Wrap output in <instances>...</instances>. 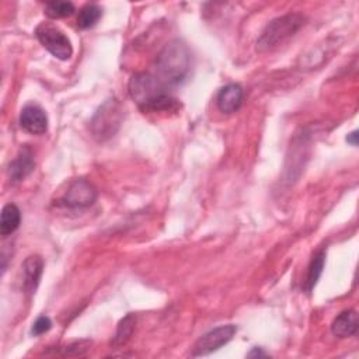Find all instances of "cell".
<instances>
[{
	"label": "cell",
	"mask_w": 359,
	"mask_h": 359,
	"mask_svg": "<svg viewBox=\"0 0 359 359\" xmlns=\"http://www.w3.org/2000/svg\"><path fill=\"white\" fill-rule=\"evenodd\" d=\"M130 98L143 114L177 112L181 104L168 91V87L151 73H136L129 80Z\"/></svg>",
	"instance_id": "obj_1"
},
{
	"label": "cell",
	"mask_w": 359,
	"mask_h": 359,
	"mask_svg": "<svg viewBox=\"0 0 359 359\" xmlns=\"http://www.w3.org/2000/svg\"><path fill=\"white\" fill-rule=\"evenodd\" d=\"M157 77L168 87L182 83L191 70V52L188 46L174 39L168 42L156 59Z\"/></svg>",
	"instance_id": "obj_2"
},
{
	"label": "cell",
	"mask_w": 359,
	"mask_h": 359,
	"mask_svg": "<svg viewBox=\"0 0 359 359\" xmlns=\"http://www.w3.org/2000/svg\"><path fill=\"white\" fill-rule=\"evenodd\" d=\"M306 21L307 18L300 13H287L273 18L258 36L257 49L259 52H268L279 48L293 38L306 25Z\"/></svg>",
	"instance_id": "obj_3"
},
{
	"label": "cell",
	"mask_w": 359,
	"mask_h": 359,
	"mask_svg": "<svg viewBox=\"0 0 359 359\" xmlns=\"http://www.w3.org/2000/svg\"><path fill=\"white\" fill-rule=\"evenodd\" d=\"M122 122V108L118 101L107 100L91 119V133L98 142L111 139Z\"/></svg>",
	"instance_id": "obj_4"
},
{
	"label": "cell",
	"mask_w": 359,
	"mask_h": 359,
	"mask_svg": "<svg viewBox=\"0 0 359 359\" xmlns=\"http://www.w3.org/2000/svg\"><path fill=\"white\" fill-rule=\"evenodd\" d=\"M35 36L41 45L56 59L67 60L73 55V46L69 36L50 22H41L35 28Z\"/></svg>",
	"instance_id": "obj_5"
},
{
	"label": "cell",
	"mask_w": 359,
	"mask_h": 359,
	"mask_svg": "<svg viewBox=\"0 0 359 359\" xmlns=\"http://www.w3.org/2000/svg\"><path fill=\"white\" fill-rule=\"evenodd\" d=\"M237 332V327L234 324H226L219 325L208 332H205L202 337L198 338V341L194 344L191 356H205L209 355L217 349H220L223 345L231 341L234 334Z\"/></svg>",
	"instance_id": "obj_6"
},
{
	"label": "cell",
	"mask_w": 359,
	"mask_h": 359,
	"mask_svg": "<svg viewBox=\"0 0 359 359\" xmlns=\"http://www.w3.org/2000/svg\"><path fill=\"white\" fill-rule=\"evenodd\" d=\"M95 201L97 189L90 181L84 178L73 180L60 198L62 205L69 209H84L91 206Z\"/></svg>",
	"instance_id": "obj_7"
},
{
	"label": "cell",
	"mask_w": 359,
	"mask_h": 359,
	"mask_svg": "<svg viewBox=\"0 0 359 359\" xmlns=\"http://www.w3.org/2000/svg\"><path fill=\"white\" fill-rule=\"evenodd\" d=\"M20 125L31 135H43L48 130V116L38 104H27L20 112Z\"/></svg>",
	"instance_id": "obj_8"
},
{
	"label": "cell",
	"mask_w": 359,
	"mask_h": 359,
	"mask_svg": "<svg viewBox=\"0 0 359 359\" xmlns=\"http://www.w3.org/2000/svg\"><path fill=\"white\" fill-rule=\"evenodd\" d=\"M34 168H35L34 153L31 147L25 144L20 149L18 154L10 161L7 174L13 182H20L24 178H27L34 171Z\"/></svg>",
	"instance_id": "obj_9"
},
{
	"label": "cell",
	"mask_w": 359,
	"mask_h": 359,
	"mask_svg": "<svg viewBox=\"0 0 359 359\" xmlns=\"http://www.w3.org/2000/svg\"><path fill=\"white\" fill-rule=\"evenodd\" d=\"M43 272V259L38 254L28 255L22 262V289L25 293H35Z\"/></svg>",
	"instance_id": "obj_10"
},
{
	"label": "cell",
	"mask_w": 359,
	"mask_h": 359,
	"mask_svg": "<svg viewBox=\"0 0 359 359\" xmlns=\"http://www.w3.org/2000/svg\"><path fill=\"white\" fill-rule=\"evenodd\" d=\"M244 100L243 87L237 83H230L222 87L216 97V104L220 112L233 114L240 109Z\"/></svg>",
	"instance_id": "obj_11"
},
{
	"label": "cell",
	"mask_w": 359,
	"mask_h": 359,
	"mask_svg": "<svg viewBox=\"0 0 359 359\" xmlns=\"http://www.w3.org/2000/svg\"><path fill=\"white\" fill-rule=\"evenodd\" d=\"M358 314L355 310L348 309L341 311L331 324V332L338 338L353 337L358 331Z\"/></svg>",
	"instance_id": "obj_12"
},
{
	"label": "cell",
	"mask_w": 359,
	"mask_h": 359,
	"mask_svg": "<svg viewBox=\"0 0 359 359\" xmlns=\"http://www.w3.org/2000/svg\"><path fill=\"white\" fill-rule=\"evenodd\" d=\"M21 223V210L14 203H7L1 209L0 215V234L7 237L13 234Z\"/></svg>",
	"instance_id": "obj_13"
},
{
	"label": "cell",
	"mask_w": 359,
	"mask_h": 359,
	"mask_svg": "<svg viewBox=\"0 0 359 359\" xmlns=\"http://www.w3.org/2000/svg\"><path fill=\"white\" fill-rule=\"evenodd\" d=\"M324 264H325V250L316 251L310 259L309 266H307V275H306V280H304V290L307 293H311V290L317 285V282L323 273Z\"/></svg>",
	"instance_id": "obj_14"
},
{
	"label": "cell",
	"mask_w": 359,
	"mask_h": 359,
	"mask_svg": "<svg viewBox=\"0 0 359 359\" xmlns=\"http://www.w3.org/2000/svg\"><path fill=\"white\" fill-rule=\"evenodd\" d=\"M135 325H136V317L133 314H130V313L126 314L118 323V327H116V331L114 334V338H112L111 344L114 346L125 345L130 339V337H132V334L135 331Z\"/></svg>",
	"instance_id": "obj_15"
},
{
	"label": "cell",
	"mask_w": 359,
	"mask_h": 359,
	"mask_svg": "<svg viewBox=\"0 0 359 359\" xmlns=\"http://www.w3.org/2000/svg\"><path fill=\"white\" fill-rule=\"evenodd\" d=\"M102 15V8L95 3H88L80 8L77 15V27L81 29H88L94 27Z\"/></svg>",
	"instance_id": "obj_16"
},
{
	"label": "cell",
	"mask_w": 359,
	"mask_h": 359,
	"mask_svg": "<svg viewBox=\"0 0 359 359\" xmlns=\"http://www.w3.org/2000/svg\"><path fill=\"white\" fill-rule=\"evenodd\" d=\"M76 7L72 1H49L45 4V14L52 18H65L74 13Z\"/></svg>",
	"instance_id": "obj_17"
},
{
	"label": "cell",
	"mask_w": 359,
	"mask_h": 359,
	"mask_svg": "<svg viewBox=\"0 0 359 359\" xmlns=\"http://www.w3.org/2000/svg\"><path fill=\"white\" fill-rule=\"evenodd\" d=\"M52 327V321L48 316H39L34 324H32V328H31V334L32 335H42L45 332H48Z\"/></svg>",
	"instance_id": "obj_18"
},
{
	"label": "cell",
	"mask_w": 359,
	"mask_h": 359,
	"mask_svg": "<svg viewBox=\"0 0 359 359\" xmlns=\"http://www.w3.org/2000/svg\"><path fill=\"white\" fill-rule=\"evenodd\" d=\"M346 142H348L349 144H352V146H356V144H358V130H353V132L348 133Z\"/></svg>",
	"instance_id": "obj_19"
},
{
	"label": "cell",
	"mask_w": 359,
	"mask_h": 359,
	"mask_svg": "<svg viewBox=\"0 0 359 359\" xmlns=\"http://www.w3.org/2000/svg\"><path fill=\"white\" fill-rule=\"evenodd\" d=\"M248 356H250V358H252V356H266V353H265L261 348L255 346V348L248 353Z\"/></svg>",
	"instance_id": "obj_20"
}]
</instances>
